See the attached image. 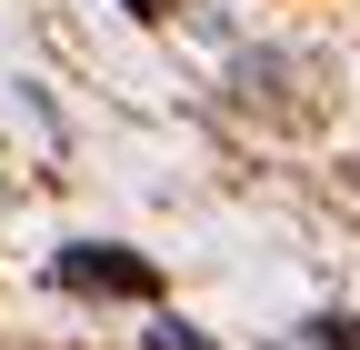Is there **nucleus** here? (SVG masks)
Listing matches in <instances>:
<instances>
[{
  "label": "nucleus",
  "mask_w": 360,
  "mask_h": 350,
  "mask_svg": "<svg viewBox=\"0 0 360 350\" xmlns=\"http://www.w3.org/2000/svg\"><path fill=\"white\" fill-rule=\"evenodd\" d=\"M130 11H160V0H130Z\"/></svg>",
  "instance_id": "4"
},
{
  "label": "nucleus",
  "mask_w": 360,
  "mask_h": 350,
  "mask_svg": "<svg viewBox=\"0 0 360 350\" xmlns=\"http://www.w3.org/2000/svg\"><path fill=\"white\" fill-rule=\"evenodd\" d=\"M310 350H360V320H310Z\"/></svg>",
  "instance_id": "2"
},
{
  "label": "nucleus",
  "mask_w": 360,
  "mask_h": 350,
  "mask_svg": "<svg viewBox=\"0 0 360 350\" xmlns=\"http://www.w3.org/2000/svg\"><path fill=\"white\" fill-rule=\"evenodd\" d=\"M150 350H210V340H200V330H180V320H170V330H150Z\"/></svg>",
  "instance_id": "3"
},
{
  "label": "nucleus",
  "mask_w": 360,
  "mask_h": 350,
  "mask_svg": "<svg viewBox=\"0 0 360 350\" xmlns=\"http://www.w3.org/2000/svg\"><path fill=\"white\" fill-rule=\"evenodd\" d=\"M60 280H70V290H101V300H150V290H160L150 260H130V250H110V240H70V250H60Z\"/></svg>",
  "instance_id": "1"
}]
</instances>
